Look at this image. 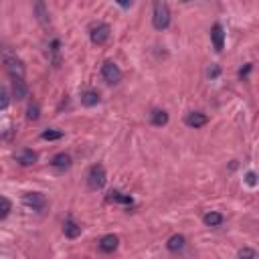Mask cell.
<instances>
[{
	"label": "cell",
	"instance_id": "obj_1",
	"mask_svg": "<svg viewBox=\"0 0 259 259\" xmlns=\"http://www.w3.org/2000/svg\"><path fill=\"white\" fill-rule=\"evenodd\" d=\"M0 61L4 63L10 79L12 77H24V63L20 61V57H17L15 51H10L8 47H2L0 49Z\"/></svg>",
	"mask_w": 259,
	"mask_h": 259
},
{
	"label": "cell",
	"instance_id": "obj_2",
	"mask_svg": "<svg viewBox=\"0 0 259 259\" xmlns=\"http://www.w3.org/2000/svg\"><path fill=\"white\" fill-rule=\"evenodd\" d=\"M152 24H154L156 31H164V29H168V24H170V8H168L166 2H162V0H156V2H154Z\"/></svg>",
	"mask_w": 259,
	"mask_h": 259
},
{
	"label": "cell",
	"instance_id": "obj_3",
	"mask_svg": "<svg viewBox=\"0 0 259 259\" xmlns=\"http://www.w3.org/2000/svg\"><path fill=\"white\" fill-rule=\"evenodd\" d=\"M105 184V168L101 164H93L87 170V186L91 190H100Z\"/></svg>",
	"mask_w": 259,
	"mask_h": 259
},
{
	"label": "cell",
	"instance_id": "obj_4",
	"mask_svg": "<svg viewBox=\"0 0 259 259\" xmlns=\"http://www.w3.org/2000/svg\"><path fill=\"white\" fill-rule=\"evenodd\" d=\"M110 35H112V29H110V24H105V22H98L89 29V39L93 45H105Z\"/></svg>",
	"mask_w": 259,
	"mask_h": 259
},
{
	"label": "cell",
	"instance_id": "obj_5",
	"mask_svg": "<svg viewBox=\"0 0 259 259\" xmlns=\"http://www.w3.org/2000/svg\"><path fill=\"white\" fill-rule=\"evenodd\" d=\"M101 77L105 83H110V85H116L121 81V69L114 63V61H105L103 67H101Z\"/></svg>",
	"mask_w": 259,
	"mask_h": 259
},
{
	"label": "cell",
	"instance_id": "obj_6",
	"mask_svg": "<svg viewBox=\"0 0 259 259\" xmlns=\"http://www.w3.org/2000/svg\"><path fill=\"white\" fill-rule=\"evenodd\" d=\"M22 200H24L26 207L33 209V211H43L47 207V199L43 193H26L22 197Z\"/></svg>",
	"mask_w": 259,
	"mask_h": 259
},
{
	"label": "cell",
	"instance_id": "obj_7",
	"mask_svg": "<svg viewBox=\"0 0 259 259\" xmlns=\"http://www.w3.org/2000/svg\"><path fill=\"white\" fill-rule=\"evenodd\" d=\"M211 39H213V47L221 53L223 47H225V31H223V26H221V24H215V26H213Z\"/></svg>",
	"mask_w": 259,
	"mask_h": 259
},
{
	"label": "cell",
	"instance_id": "obj_8",
	"mask_svg": "<svg viewBox=\"0 0 259 259\" xmlns=\"http://www.w3.org/2000/svg\"><path fill=\"white\" fill-rule=\"evenodd\" d=\"M26 93H29V87L24 83V77H12V95L17 100H24Z\"/></svg>",
	"mask_w": 259,
	"mask_h": 259
},
{
	"label": "cell",
	"instance_id": "obj_9",
	"mask_svg": "<svg viewBox=\"0 0 259 259\" xmlns=\"http://www.w3.org/2000/svg\"><path fill=\"white\" fill-rule=\"evenodd\" d=\"M51 166L57 168V170H67V168H71V156L65 154V152L55 154V156H53V160H51Z\"/></svg>",
	"mask_w": 259,
	"mask_h": 259
},
{
	"label": "cell",
	"instance_id": "obj_10",
	"mask_svg": "<svg viewBox=\"0 0 259 259\" xmlns=\"http://www.w3.org/2000/svg\"><path fill=\"white\" fill-rule=\"evenodd\" d=\"M184 121H186V126H190V128H202L209 121V118L204 116L202 112H190Z\"/></svg>",
	"mask_w": 259,
	"mask_h": 259
},
{
	"label": "cell",
	"instance_id": "obj_11",
	"mask_svg": "<svg viewBox=\"0 0 259 259\" xmlns=\"http://www.w3.org/2000/svg\"><path fill=\"white\" fill-rule=\"evenodd\" d=\"M118 245H120V239L116 235H105L100 239V249L103 253H114L118 249Z\"/></svg>",
	"mask_w": 259,
	"mask_h": 259
},
{
	"label": "cell",
	"instance_id": "obj_12",
	"mask_svg": "<svg viewBox=\"0 0 259 259\" xmlns=\"http://www.w3.org/2000/svg\"><path fill=\"white\" fill-rule=\"evenodd\" d=\"M37 152H33V150H29V148H24V150H20V152L17 154V162L20 166H31V164H35L37 162Z\"/></svg>",
	"mask_w": 259,
	"mask_h": 259
},
{
	"label": "cell",
	"instance_id": "obj_13",
	"mask_svg": "<svg viewBox=\"0 0 259 259\" xmlns=\"http://www.w3.org/2000/svg\"><path fill=\"white\" fill-rule=\"evenodd\" d=\"M81 103H83L85 107H93L100 103V93L95 89H85L83 93H81Z\"/></svg>",
	"mask_w": 259,
	"mask_h": 259
},
{
	"label": "cell",
	"instance_id": "obj_14",
	"mask_svg": "<svg viewBox=\"0 0 259 259\" xmlns=\"http://www.w3.org/2000/svg\"><path fill=\"white\" fill-rule=\"evenodd\" d=\"M63 231H65V235L69 237V239H75V237H79V235H81V227H79V225H77V223L71 219V217L65 221V225H63Z\"/></svg>",
	"mask_w": 259,
	"mask_h": 259
},
{
	"label": "cell",
	"instance_id": "obj_15",
	"mask_svg": "<svg viewBox=\"0 0 259 259\" xmlns=\"http://www.w3.org/2000/svg\"><path fill=\"white\" fill-rule=\"evenodd\" d=\"M35 15H37V20L43 24V26H47L51 20H49V10H47V6H45V2H37L35 4Z\"/></svg>",
	"mask_w": 259,
	"mask_h": 259
},
{
	"label": "cell",
	"instance_id": "obj_16",
	"mask_svg": "<svg viewBox=\"0 0 259 259\" xmlns=\"http://www.w3.org/2000/svg\"><path fill=\"white\" fill-rule=\"evenodd\" d=\"M49 53H51V61H53V65L55 67H59V63H61V43H59V39H53L51 40V45H49Z\"/></svg>",
	"mask_w": 259,
	"mask_h": 259
},
{
	"label": "cell",
	"instance_id": "obj_17",
	"mask_svg": "<svg viewBox=\"0 0 259 259\" xmlns=\"http://www.w3.org/2000/svg\"><path fill=\"white\" fill-rule=\"evenodd\" d=\"M202 221H204V225H207V227H219V225L225 221V217H223L221 213L211 211V213H207V215L202 217Z\"/></svg>",
	"mask_w": 259,
	"mask_h": 259
},
{
	"label": "cell",
	"instance_id": "obj_18",
	"mask_svg": "<svg viewBox=\"0 0 259 259\" xmlns=\"http://www.w3.org/2000/svg\"><path fill=\"white\" fill-rule=\"evenodd\" d=\"M184 245H186V239L182 235H172L166 243V247H168V251H180V249H184Z\"/></svg>",
	"mask_w": 259,
	"mask_h": 259
},
{
	"label": "cell",
	"instance_id": "obj_19",
	"mask_svg": "<svg viewBox=\"0 0 259 259\" xmlns=\"http://www.w3.org/2000/svg\"><path fill=\"white\" fill-rule=\"evenodd\" d=\"M150 121H152L154 126H166L168 124V114L164 110H154L150 114Z\"/></svg>",
	"mask_w": 259,
	"mask_h": 259
},
{
	"label": "cell",
	"instance_id": "obj_20",
	"mask_svg": "<svg viewBox=\"0 0 259 259\" xmlns=\"http://www.w3.org/2000/svg\"><path fill=\"white\" fill-rule=\"evenodd\" d=\"M10 211H12L10 200H8L6 197H0V221H4L6 217L10 215Z\"/></svg>",
	"mask_w": 259,
	"mask_h": 259
},
{
	"label": "cell",
	"instance_id": "obj_21",
	"mask_svg": "<svg viewBox=\"0 0 259 259\" xmlns=\"http://www.w3.org/2000/svg\"><path fill=\"white\" fill-rule=\"evenodd\" d=\"M26 118H29L31 121H37V120L40 118V107H39L37 101H33V103L29 105V110H26Z\"/></svg>",
	"mask_w": 259,
	"mask_h": 259
},
{
	"label": "cell",
	"instance_id": "obj_22",
	"mask_svg": "<svg viewBox=\"0 0 259 259\" xmlns=\"http://www.w3.org/2000/svg\"><path fill=\"white\" fill-rule=\"evenodd\" d=\"M110 200H116V202H124V204H132V197H126L118 193V190H112L110 193Z\"/></svg>",
	"mask_w": 259,
	"mask_h": 259
},
{
	"label": "cell",
	"instance_id": "obj_23",
	"mask_svg": "<svg viewBox=\"0 0 259 259\" xmlns=\"http://www.w3.org/2000/svg\"><path fill=\"white\" fill-rule=\"evenodd\" d=\"M40 138L43 140H61L63 138V132H57V130H45L43 134H40Z\"/></svg>",
	"mask_w": 259,
	"mask_h": 259
},
{
	"label": "cell",
	"instance_id": "obj_24",
	"mask_svg": "<svg viewBox=\"0 0 259 259\" xmlns=\"http://www.w3.org/2000/svg\"><path fill=\"white\" fill-rule=\"evenodd\" d=\"M10 103V95L6 91V87H0V110H6Z\"/></svg>",
	"mask_w": 259,
	"mask_h": 259
},
{
	"label": "cell",
	"instance_id": "obj_25",
	"mask_svg": "<svg viewBox=\"0 0 259 259\" xmlns=\"http://www.w3.org/2000/svg\"><path fill=\"white\" fill-rule=\"evenodd\" d=\"M239 259H257L255 249H251V247H243V249L239 251Z\"/></svg>",
	"mask_w": 259,
	"mask_h": 259
},
{
	"label": "cell",
	"instance_id": "obj_26",
	"mask_svg": "<svg viewBox=\"0 0 259 259\" xmlns=\"http://www.w3.org/2000/svg\"><path fill=\"white\" fill-rule=\"evenodd\" d=\"M207 75L211 77V79H215V77H219L221 75V67L219 65H211L209 69H207Z\"/></svg>",
	"mask_w": 259,
	"mask_h": 259
},
{
	"label": "cell",
	"instance_id": "obj_27",
	"mask_svg": "<svg viewBox=\"0 0 259 259\" xmlns=\"http://www.w3.org/2000/svg\"><path fill=\"white\" fill-rule=\"evenodd\" d=\"M251 69H253V65H251V63H247V65H245L243 69L239 71V77H241V79H245V77L249 75V71H251Z\"/></svg>",
	"mask_w": 259,
	"mask_h": 259
},
{
	"label": "cell",
	"instance_id": "obj_28",
	"mask_svg": "<svg viewBox=\"0 0 259 259\" xmlns=\"http://www.w3.org/2000/svg\"><path fill=\"white\" fill-rule=\"evenodd\" d=\"M247 182H249L251 186H255V182H257V176H255V172H247Z\"/></svg>",
	"mask_w": 259,
	"mask_h": 259
}]
</instances>
